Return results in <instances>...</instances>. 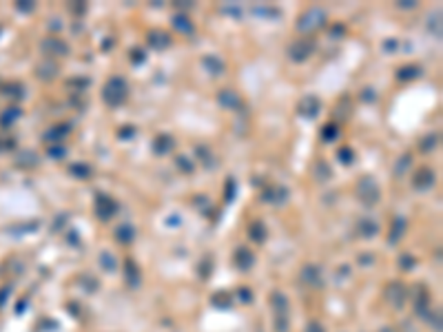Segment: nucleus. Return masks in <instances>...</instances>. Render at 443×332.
I'll use <instances>...</instances> for the list:
<instances>
[{
	"label": "nucleus",
	"instance_id": "f257e3e1",
	"mask_svg": "<svg viewBox=\"0 0 443 332\" xmlns=\"http://www.w3.org/2000/svg\"><path fill=\"white\" fill-rule=\"evenodd\" d=\"M128 100V84L122 75H113L102 86V102L111 109H118Z\"/></svg>",
	"mask_w": 443,
	"mask_h": 332
},
{
	"label": "nucleus",
	"instance_id": "f03ea898",
	"mask_svg": "<svg viewBox=\"0 0 443 332\" xmlns=\"http://www.w3.org/2000/svg\"><path fill=\"white\" fill-rule=\"evenodd\" d=\"M326 22H328L326 9L310 7V9H306V11L302 13L300 20H297V29H300L302 33H315L317 29L326 27Z\"/></svg>",
	"mask_w": 443,
	"mask_h": 332
},
{
	"label": "nucleus",
	"instance_id": "7ed1b4c3",
	"mask_svg": "<svg viewBox=\"0 0 443 332\" xmlns=\"http://www.w3.org/2000/svg\"><path fill=\"white\" fill-rule=\"evenodd\" d=\"M354 193H357L359 202L366 204V206H374V204L379 202V197H381L379 184H377V180H372L370 175L359 177L357 186H354Z\"/></svg>",
	"mask_w": 443,
	"mask_h": 332
},
{
	"label": "nucleus",
	"instance_id": "20e7f679",
	"mask_svg": "<svg viewBox=\"0 0 443 332\" xmlns=\"http://www.w3.org/2000/svg\"><path fill=\"white\" fill-rule=\"evenodd\" d=\"M384 299L390 308L401 310L406 306V301H408V288H406V284L404 282H390L384 290Z\"/></svg>",
	"mask_w": 443,
	"mask_h": 332
},
{
	"label": "nucleus",
	"instance_id": "39448f33",
	"mask_svg": "<svg viewBox=\"0 0 443 332\" xmlns=\"http://www.w3.org/2000/svg\"><path fill=\"white\" fill-rule=\"evenodd\" d=\"M312 51H315V40L312 38H300V40H295V42L288 44L286 53H288V60H292V62H306V60L312 55Z\"/></svg>",
	"mask_w": 443,
	"mask_h": 332
},
{
	"label": "nucleus",
	"instance_id": "423d86ee",
	"mask_svg": "<svg viewBox=\"0 0 443 332\" xmlns=\"http://www.w3.org/2000/svg\"><path fill=\"white\" fill-rule=\"evenodd\" d=\"M94 211L96 217L102 219V222H109V219L118 213V204L116 199L104 195V193H96V202H94Z\"/></svg>",
	"mask_w": 443,
	"mask_h": 332
},
{
	"label": "nucleus",
	"instance_id": "0eeeda50",
	"mask_svg": "<svg viewBox=\"0 0 443 332\" xmlns=\"http://www.w3.org/2000/svg\"><path fill=\"white\" fill-rule=\"evenodd\" d=\"M40 49H42V53L49 55V58H66V55L71 53L69 44H66L62 38H56V35L44 38L42 42H40Z\"/></svg>",
	"mask_w": 443,
	"mask_h": 332
},
{
	"label": "nucleus",
	"instance_id": "6e6552de",
	"mask_svg": "<svg viewBox=\"0 0 443 332\" xmlns=\"http://www.w3.org/2000/svg\"><path fill=\"white\" fill-rule=\"evenodd\" d=\"M434 182H436V173L430 166L416 168L414 175H412V188L414 191H428V188L434 186Z\"/></svg>",
	"mask_w": 443,
	"mask_h": 332
},
{
	"label": "nucleus",
	"instance_id": "1a4fd4ad",
	"mask_svg": "<svg viewBox=\"0 0 443 332\" xmlns=\"http://www.w3.org/2000/svg\"><path fill=\"white\" fill-rule=\"evenodd\" d=\"M300 282L306 286V288H322L324 286V275L322 268L315 264H306L300 273Z\"/></svg>",
	"mask_w": 443,
	"mask_h": 332
},
{
	"label": "nucleus",
	"instance_id": "9d476101",
	"mask_svg": "<svg viewBox=\"0 0 443 332\" xmlns=\"http://www.w3.org/2000/svg\"><path fill=\"white\" fill-rule=\"evenodd\" d=\"M432 306H430V293H428L426 286H416L414 288V315L421 317V319H426L428 315H430Z\"/></svg>",
	"mask_w": 443,
	"mask_h": 332
},
{
	"label": "nucleus",
	"instance_id": "9b49d317",
	"mask_svg": "<svg viewBox=\"0 0 443 332\" xmlns=\"http://www.w3.org/2000/svg\"><path fill=\"white\" fill-rule=\"evenodd\" d=\"M322 111V102H319L317 95H304L297 104V113L302 117H308V120H315Z\"/></svg>",
	"mask_w": 443,
	"mask_h": 332
},
{
	"label": "nucleus",
	"instance_id": "f8f14e48",
	"mask_svg": "<svg viewBox=\"0 0 443 332\" xmlns=\"http://www.w3.org/2000/svg\"><path fill=\"white\" fill-rule=\"evenodd\" d=\"M218 104L226 111H238L242 106V98L235 93L233 89H222L218 93Z\"/></svg>",
	"mask_w": 443,
	"mask_h": 332
},
{
	"label": "nucleus",
	"instance_id": "ddd939ff",
	"mask_svg": "<svg viewBox=\"0 0 443 332\" xmlns=\"http://www.w3.org/2000/svg\"><path fill=\"white\" fill-rule=\"evenodd\" d=\"M146 42H148V47L151 49H156V51H164V49H168L171 47V35H168L166 31H160V29H156V31H148V35H146Z\"/></svg>",
	"mask_w": 443,
	"mask_h": 332
},
{
	"label": "nucleus",
	"instance_id": "4468645a",
	"mask_svg": "<svg viewBox=\"0 0 443 332\" xmlns=\"http://www.w3.org/2000/svg\"><path fill=\"white\" fill-rule=\"evenodd\" d=\"M270 308H272V315L275 317H288V310H290L288 297L284 293H280V290H275V293L270 295Z\"/></svg>",
	"mask_w": 443,
	"mask_h": 332
},
{
	"label": "nucleus",
	"instance_id": "2eb2a0df",
	"mask_svg": "<svg viewBox=\"0 0 443 332\" xmlns=\"http://www.w3.org/2000/svg\"><path fill=\"white\" fill-rule=\"evenodd\" d=\"M235 264H238L240 270H250L255 264V255L253 250H248L246 246H240L238 250H235Z\"/></svg>",
	"mask_w": 443,
	"mask_h": 332
},
{
	"label": "nucleus",
	"instance_id": "dca6fc26",
	"mask_svg": "<svg viewBox=\"0 0 443 332\" xmlns=\"http://www.w3.org/2000/svg\"><path fill=\"white\" fill-rule=\"evenodd\" d=\"M357 233L366 239H372V237H377V233H379V224L374 222L372 217H362L357 222Z\"/></svg>",
	"mask_w": 443,
	"mask_h": 332
},
{
	"label": "nucleus",
	"instance_id": "f3484780",
	"mask_svg": "<svg viewBox=\"0 0 443 332\" xmlns=\"http://www.w3.org/2000/svg\"><path fill=\"white\" fill-rule=\"evenodd\" d=\"M124 266H126L124 273H126V284H128V288H140L142 275H140V268H138V264L133 262V259H126Z\"/></svg>",
	"mask_w": 443,
	"mask_h": 332
},
{
	"label": "nucleus",
	"instance_id": "a211bd4d",
	"mask_svg": "<svg viewBox=\"0 0 443 332\" xmlns=\"http://www.w3.org/2000/svg\"><path fill=\"white\" fill-rule=\"evenodd\" d=\"M310 173H312V177H315L317 182H328L332 177L330 166H328V162H324V160H315V162H312Z\"/></svg>",
	"mask_w": 443,
	"mask_h": 332
},
{
	"label": "nucleus",
	"instance_id": "6ab92c4d",
	"mask_svg": "<svg viewBox=\"0 0 443 332\" xmlns=\"http://www.w3.org/2000/svg\"><path fill=\"white\" fill-rule=\"evenodd\" d=\"M173 137L166 135V133H160V135L153 140V153H158V155H166V153L173 151Z\"/></svg>",
	"mask_w": 443,
	"mask_h": 332
},
{
	"label": "nucleus",
	"instance_id": "aec40b11",
	"mask_svg": "<svg viewBox=\"0 0 443 332\" xmlns=\"http://www.w3.org/2000/svg\"><path fill=\"white\" fill-rule=\"evenodd\" d=\"M264 202H272V204H284L288 199V191L284 186H272L268 191H264Z\"/></svg>",
	"mask_w": 443,
	"mask_h": 332
},
{
	"label": "nucleus",
	"instance_id": "412c9836",
	"mask_svg": "<svg viewBox=\"0 0 443 332\" xmlns=\"http://www.w3.org/2000/svg\"><path fill=\"white\" fill-rule=\"evenodd\" d=\"M419 75H421V66H416V64H406V66H401V69H396V80H401V82L416 80Z\"/></svg>",
	"mask_w": 443,
	"mask_h": 332
},
{
	"label": "nucleus",
	"instance_id": "4be33fe9",
	"mask_svg": "<svg viewBox=\"0 0 443 332\" xmlns=\"http://www.w3.org/2000/svg\"><path fill=\"white\" fill-rule=\"evenodd\" d=\"M171 22H173V27L178 29L180 33H186V35H190V33L195 31L193 22H190V20H188V16H186V13H175Z\"/></svg>",
	"mask_w": 443,
	"mask_h": 332
},
{
	"label": "nucleus",
	"instance_id": "5701e85b",
	"mask_svg": "<svg viewBox=\"0 0 443 332\" xmlns=\"http://www.w3.org/2000/svg\"><path fill=\"white\" fill-rule=\"evenodd\" d=\"M202 66L208 71L210 75H222V73H224V62H222L218 55H204Z\"/></svg>",
	"mask_w": 443,
	"mask_h": 332
},
{
	"label": "nucleus",
	"instance_id": "b1692460",
	"mask_svg": "<svg viewBox=\"0 0 443 332\" xmlns=\"http://www.w3.org/2000/svg\"><path fill=\"white\" fill-rule=\"evenodd\" d=\"M406 226H408L406 217H394L392 228H390V235H388V242H390V244H396V242H399V239L404 237V233H406Z\"/></svg>",
	"mask_w": 443,
	"mask_h": 332
},
{
	"label": "nucleus",
	"instance_id": "393cba45",
	"mask_svg": "<svg viewBox=\"0 0 443 332\" xmlns=\"http://www.w3.org/2000/svg\"><path fill=\"white\" fill-rule=\"evenodd\" d=\"M113 237H116V242H120V244H131L133 239H136V228L128 226V224H122V226L116 228Z\"/></svg>",
	"mask_w": 443,
	"mask_h": 332
},
{
	"label": "nucleus",
	"instance_id": "a878e982",
	"mask_svg": "<svg viewBox=\"0 0 443 332\" xmlns=\"http://www.w3.org/2000/svg\"><path fill=\"white\" fill-rule=\"evenodd\" d=\"M98 264H100L102 270H106V273H113V270L118 268V259L116 255L109 253V250H102L100 255H98Z\"/></svg>",
	"mask_w": 443,
	"mask_h": 332
},
{
	"label": "nucleus",
	"instance_id": "bb28decb",
	"mask_svg": "<svg viewBox=\"0 0 443 332\" xmlns=\"http://www.w3.org/2000/svg\"><path fill=\"white\" fill-rule=\"evenodd\" d=\"M69 173L74 177H78V180H89L91 173H94V168L86 164V162H74V164L69 166Z\"/></svg>",
	"mask_w": 443,
	"mask_h": 332
},
{
	"label": "nucleus",
	"instance_id": "cd10ccee",
	"mask_svg": "<svg viewBox=\"0 0 443 332\" xmlns=\"http://www.w3.org/2000/svg\"><path fill=\"white\" fill-rule=\"evenodd\" d=\"M69 131H71L69 124H56L51 131L44 133V140H54V144H58V142H62V137H64Z\"/></svg>",
	"mask_w": 443,
	"mask_h": 332
},
{
	"label": "nucleus",
	"instance_id": "c85d7f7f",
	"mask_svg": "<svg viewBox=\"0 0 443 332\" xmlns=\"http://www.w3.org/2000/svg\"><path fill=\"white\" fill-rule=\"evenodd\" d=\"M248 237L257 244H264L266 242V226L262 222H253L248 228Z\"/></svg>",
	"mask_w": 443,
	"mask_h": 332
},
{
	"label": "nucleus",
	"instance_id": "c756f323",
	"mask_svg": "<svg viewBox=\"0 0 443 332\" xmlns=\"http://www.w3.org/2000/svg\"><path fill=\"white\" fill-rule=\"evenodd\" d=\"M439 133H430V135H426L424 140H421V144H419V149L424 151V153H430V151H434L436 149V144H439Z\"/></svg>",
	"mask_w": 443,
	"mask_h": 332
},
{
	"label": "nucleus",
	"instance_id": "7c9ffc66",
	"mask_svg": "<svg viewBox=\"0 0 443 332\" xmlns=\"http://www.w3.org/2000/svg\"><path fill=\"white\" fill-rule=\"evenodd\" d=\"M56 73H58V64L56 62H47V64H40L38 66V75L44 80H51L56 78Z\"/></svg>",
	"mask_w": 443,
	"mask_h": 332
},
{
	"label": "nucleus",
	"instance_id": "2f4dec72",
	"mask_svg": "<svg viewBox=\"0 0 443 332\" xmlns=\"http://www.w3.org/2000/svg\"><path fill=\"white\" fill-rule=\"evenodd\" d=\"M428 29H430V33H434V38H441V11H436V13L430 16Z\"/></svg>",
	"mask_w": 443,
	"mask_h": 332
},
{
	"label": "nucleus",
	"instance_id": "473e14b6",
	"mask_svg": "<svg viewBox=\"0 0 443 332\" xmlns=\"http://www.w3.org/2000/svg\"><path fill=\"white\" fill-rule=\"evenodd\" d=\"M337 137H339V126L337 124H326L322 129V140L332 142V140H337Z\"/></svg>",
	"mask_w": 443,
	"mask_h": 332
},
{
	"label": "nucleus",
	"instance_id": "72a5a7b5",
	"mask_svg": "<svg viewBox=\"0 0 443 332\" xmlns=\"http://www.w3.org/2000/svg\"><path fill=\"white\" fill-rule=\"evenodd\" d=\"M410 160H412V155L410 153H406L404 157H401L399 162H396V166H394V177H401L406 171H408V166H410Z\"/></svg>",
	"mask_w": 443,
	"mask_h": 332
},
{
	"label": "nucleus",
	"instance_id": "f704fd0d",
	"mask_svg": "<svg viewBox=\"0 0 443 332\" xmlns=\"http://www.w3.org/2000/svg\"><path fill=\"white\" fill-rule=\"evenodd\" d=\"M337 157L342 160V164H352V162H354V151L350 149V146H344V149H339Z\"/></svg>",
	"mask_w": 443,
	"mask_h": 332
},
{
	"label": "nucleus",
	"instance_id": "c9c22d12",
	"mask_svg": "<svg viewBox=\"0 0 443 332\" xmlns=\"http://www.w3.org/2000/svg\"><path fill=\"white\" fill-rule=\"evenodd\" d=\"M426 319H428V324H430L436 332H441V313H439V310H436V313H434V310H430V315H428Z\"/></svg>",
	"mask_w": 443,
	"mask_h": 332
},
{
	"label": "nucleus",
	"instance_id": "e433bc0d",
	"mask_svg": "<svg viewBox=\"0 0 443 332\" xmlns=\"http://www.w3.org/2000/svg\"><path fill=\"white\" fill-rule=\"evenodd\" d=\"M49 155L56 157V160H62V157L66 155V149L62 146V142H58V144H51V146H49Z\"/></svg>",
	"mask_w": 443,
	"mask_h": 332
},
{
	"label": "nucleus",
	"instance_id": "4c0bfd02",
	"mask_svg": "<svg viewBox=\"0 0 443 332\" xmlns=\"http://www.w3.org/2000/svg\"><path fill=\"white\" fill-rule=\"evenodd\" d=\"M399 266H401L404 270H412V268L416 266V259L412 257V255L406 253V255H401V257H399Z\"/></svg>",
	"mask_w": 443,
	"mask_h": 332
},
{
	"label": "nucleus",
	"instance_id": "58836bf2",
	"mask_svg": "<svg viewBox=\"0 0 443 332\" xmlns=\"http://www.w3.org/2000/svg\"><path fill=\"white\" fill-rule=\"evenodd\" d=\"M175 162H178V168H180V171H184V173H193V168H195V166H193V162H190L188 157L180 155Z\"/></svg>",
	"mask_w": 443,
	"mask_h": 332
},
{
	"label": "nucleus",
	"instance_id": "ea45409f",
	"mask_svg": "<svg viewBox=\"0 0 443 332\" xmlns=\"http://www.w3.org/2000/svg\"><path fill=\"white\" fill-rule=\"evenodd\" d=\"M272 328H275V332H286L288 330V317H275Z\"/></svg>",
	"mask_w": 443,
	"mask_h": 332
},
{
	"label": "nucleus",
	"instance_id": "a19ab883",
	"mask_svg": "<svg viewBox=\"0 0 443 332\" xmlns=\"http://www.w3.org/2000/svg\"><path fill=\"white\" fill-rule=\"evenodd\" d=\"M144 60H146V55H144L142 49H133V51H131V62H133V64H142Z\"/></svg>",
	"mask_w": 443,
	"mask_h": 332
},
{
	"label": "nucleus",
	"instance_id": "79ce46f5",
	"mask_svg": "<svg viewBox=\"0 0 443 332\" xmlns=\"http://www.w3.org/2000/svg\"><path fill=\"white\" fill-rule=\"evenodd\" d=\"M222 13H230V16L240 18L242 16V9L238 7V4H224V7H222Z\"/></svg>",
	"mask_w": 443,
	"mask_h": 332
},
{
	"label": "nucleus",
	"instance_id": "37998d69",
	"mask_svg": "<svg viewBox=\"0 0 443 332\" xmlns=\"http://www.w3.org/2000/svg\"><path fill=\"white\" fill-rule=\"evenodd\" d=\"M306 332H326V328H324V326L319 324V321H315V319H312L310 324L306 326Z\"/></svg>",
	"mask_w": 443,
	"mask_h": 332
},
{
	"label": "nucleus",
	"instance_id": "c03bdc74",
	"mask_svg": "<svg viewBox=\"0 0 443 332\" xmlns=\"http://www.w3.org/2000/svg\"><path fill=\"white\" fill-rule=\"evenodd\" d=\"M238 297L244 301V304H250V299H253V295H250V290H246V288H240L238 290Z\"/></svg>",
	"mask_w": 443,
	"mask_h": 332
},
{
	"label": "nucleus",
	"instance_id": "a18cd8bd",
	"mask_svg": "<svg viewBox=\"0 0 443 332\" xmlns=\"http://www.w3.org/2000/svg\"><path fill=\"white\" fill-rule=\"evenodd\" d=\"M396 7H399V9H414L416 2H414V0H401V2H396Z\"/></svg>",
	"mask_w": 443,
	"mask_h": 332
},
{
	"label": "nucleus",
	"instance_id": "49530a36",
	"mask_svg": "<svg viewBox=\"0 0 443 332\" xmlns=\"http://www.w3.org/2000/svg\"><path fill=\"white\" fill-rule=\"evenodd\" d=\"M233 193H235V182L233 180H228V186H226V199H233Z\"/></svg>",
	"mask_w": 443,
	"mask_h": 332
},
{
	"label": "nucleus",
	"instance_id": "de8ad7c7",
	"mask_svg": "<svg viewBox=\"0 0 443 332\" xmlns=\"http://www.w3.org/2000/svg\"><path fill=\"white\" fill-rule=\"evenodd\" d=\"M120 137H128V135H136V129L133 126H126V129H120V133H118Z\"/></svg>",
	"mask_w": 443,
	"mask_h": 332
},
{
	"label": "nucleus",
	"instance_id": "09e8293b",
	"mask_svg": "<svg viewBox=\"0 0 443 332\" xmlns=\"http://www.w3.org/2000/svg\"><path fill=\"white\" fill-rule=\"evenodd\" d=\"M394 47H396L394 40H386V42H384V49H386V51H392Z\"/></svg>",
	"mask_w": 443,
	"mask_h": 332
},
{
	"label": "nucleus",
	"instance_id": "8fccbe9b",
	"mask_svg": "<svg viewBox=\"0 0 443 332\" xmlns=\"http://www.w3.org/2000/svg\"><path fill=\"white\" fill-rule=\"evenodd\" d=\"M381 332H396V330H392V328H384Z\"/></svg>",
	"mask_w": 443,
	"mask_h": 332
}]
</instances>
